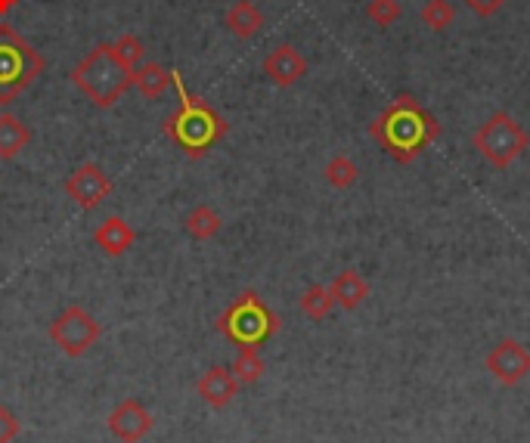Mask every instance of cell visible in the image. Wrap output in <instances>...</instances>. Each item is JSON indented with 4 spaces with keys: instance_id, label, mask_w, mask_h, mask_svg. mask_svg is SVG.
<instances>
[{
    "instance_id": "obj_11",
    "label": "cell",
    "mask_w": 530,
    "mask_h": 443,
    "mask_svg": "<svg viewBox=\"0 0 530 443\" xmlns=\"http://www.w3.org/2000/svg\"><path fill=\"white\" fill-rule=\"evenodd\" d=\"M264 75L276 87H295L307 75V59L298 47L292 44H279L276 50L267 53L264 59Z\"/></svg>"
},
{
    "instance_id": "obj_7",
    "label": "cell",
    "mask_w": 530,
    "mask_h": 443,
    "mask_svg": "<svg viewBox=\"0 0 530 443\" xmlns=\"http://www.w3.org/2000/svg\"><path fill=\"white\" fill-rule=\"evenodd\" d=\"M100 335H103L100 323L93 320V316L84 307H78V304H69L50 323V341L66 357H84L90 347L100 341Z\"/></svg>"
},
{
    "instance_id": "obj_8",
    "label": "cell",
    "mask_w": 530,
    "mask_h": 443,
    "mask_svg": "<svg viewBox=\"0 0 530 443\" xmlns=\"http://www.w3.org/2000/svg\"><path fill=\"white\" fill-rule=\"evenodd\" d=\"M66 196L78 208L93 211V208H100L112 196V180L97 162H84L66 177Z\"/></svg>"
},
{
    "instance_id": "obj_18",
    "label": "cell",
    "mask_w": 530,
    "mask_h": 443,
    "mask_svg": "<svg viewBox=\"0 0 530 443\" xmlns=\"http://www.w3.org/2000/svg\"><path fill=\"white\" fill-rule=\"evenodd\" d=\"M183 227H186V233H190L193 239L208 242V239H214L217 233H221L224 220H221V214H217L214 208H208V205H196L190 214H186Z\"/></svg>"
},
{
    "instance_id": "obj_23",
    "label": "cell",
    "mask_w": 530,
    "mask_h": 443,
    "mask_svg": "<svg viewBox=\"0 0 530 443\" xmlns=\"http://www.w3.org/2000/svg\"><path fill=\"white\" fill-rule=\"evenodd\" d=\"M112 50H115V56H118L131 72L140 66V62H146V47H143V41H140L137 35H118V38L112 41Z\"/></svg>"
},
{
    "instance_id": "obj_9",
    "label": "cell",
    "mask_w": 530,
    "mask_h": 443,
    "mask_svg": "<svg viewBox=\"0 0 530 443\" xmlns=\"http://www.w3.org/2000/svg\"><path fill=\"white\" fill-rule=\"evenodd\" d=\"M484 366H487V372L496 378V382L512 388V385L524 382V378L530 375V351H527L521 341L506 338V341H500L487 354Z\"/></svg>"
},
{
    "instance_id": "obj_27",
    "label": "cell",
    "mask_w": 530,
    "mask_h": 443,
    "mask_svg": "<svg viewBox=\"0 0 530 443\" xmlns=\"http://www.w3.org/2000/svg\"><path fill=\"white\" fill-rule=\"evenodd\" d=\"M16 4H19V0H0V16H7Z\"/></svg>"
},
{
    "instance_id": "obj_12",
    "label": "cell",
    "mask_w": 530,
    "mask_h": 443,
    "mask_svg": "<svg viewBox=\"0 0 530 443\" xmlns=\"http://www.w3.org/2000/svg\"><path fill=\"white\" fill-rule=\"evenodd\" d=\"M93 242L100 245L103 255H109V258H121L124 251H131V248H134V242H137V230H134L124 217L112 214V217H106L103 224L97 227V233H93Z\"/></svg>"
},
{
    "instance_id": "obj_26",
    "label": "cell",
    "mask_w": 530,
    "mask_h": 443,
    "mask_svg": "<svg viewBox=\"0 0 530 443\" xmlns=\"http://www.w3.org/2000/svg\"><path fill=\"white\" fill-rule=\"evenodd\" d=\"M462 4L469 7L475 16H481V19H490V16H496V13H500V10L509 4V0H462Z\"/></svg>"
},
{
    "instance_id": "obj_24",
    "label": "cell",
    "mask_w": 530,
    "mask_h": 443,
    "mask_svg": "<svg viewBox=\"0 0 530 443\" xmlns=\"http://www.w3.org/2000/svg\"><path fill=\"white\" fill-rule=\"evenodd\" d=\"M366 16H369L372 25L391 28L403 16V7H400V0H369V4H366Z\"/></svg>"
},
{
    "instance_id": "obj_13",
    "label": "cell",
    "mask_w": 530,
    "mask_h": 443,
    "mask_svg": "<svg viewBox=\"0 0 530 443\" xmlns=\"http://www.w3.org/2000/svg\"><path fill=\"white\" fill-rule=\"evenodd\" d=\"M199 397L214 406V409H224L227 403H233V397L239 394V382H236V375L224 366H211L202 378H199V385H196Z\"/></svg>"
},
{
    "instance_id": "obj_25",
    "label": "cell",
    "mask_w": 530,
    "mask_h": 443,
    "mask_svg": "<svg viewBox=\"0 0 530 443\" xmlns=\"http://www.w3.org/2000/svg\"><path fill=\"white\" fill-rule=\"evenodd\" d=\"M19 431H22L19 419L10 413L7 406H0V443H13L19 437Z\"/></svg>"
},
{
    "instance_id": "obj_1",
    "label": "cell",
    "mask_w": 530,
    "mask_h": 443,
    "mask_svg": "<svg viewBox=\"0 0 530 443\" xmlns=\"http://www.w3.org/2000/svg\"><path fill=\"white\" fill-rule=\"evenodd\" d=\"M369 137L376 140L397 165H413L416 158L441 137V124L416 97L400 93L369 124Z\"/></svg>"
},
{
    "instance_id": "obj_21",
    "label": "cell",
    "mask_w": 530,
    "mask_h": 443,
    "mask_svg": "<svg viewBox=\"0 0 530 443\" xmlns=\"http://www.w3.org/2000/svg\"><path fill=\"white\" fill-rule=\"evenodd\" d=\"M323 174H326L329 186H335V189H351V186L360 180V168L354 165V158H348V155H335V158H329Z\"/></svg>"
},
{
    "instance_id": "obj_14",
    "label": "cell",
    "mask_w": 530,
    "mask_h": 443,
    "mask_svg": "<svg viewBox=\"0 0 530 443\" xmlns=\"http://www.w3.org/2000/svg\"><path fill=\"white\" fill-rule=\"evenodd\" d=\"M335 304L341 310H357L366 298H369V282L357 273V270H341L335 279H332V286H329Z\"/></svg>"
},
{
    "instance_id": "obj_20",
    "label": "cell",
    "mask_w": 530,
    "mask_h": 443,
    "mask_svg": "<svg viewBox=\"0 0 530 443\" xmlns=\"http://www.w3.org/2000/svg\"><path fill=\"white\" fill-rule=\"evenodd\" d=\"M335 307V298L329 292V286H310L304 295H301V313L307 316V320H326V316L332 313Z\"/></svg>"
},
{
    "instance_id": "obj_2",
    "label": "cell",
    "mask_w": 530,
    "mask_h": 443,
    "mask_svg": "<svg viewBox=\"0 0 530 443\" xmlns=\"http://www.w3.org/2000/svg\"><path fill=\"white\" fill-rule=\"evenodd\" d=\"M171 84L180 97V106L174 115H168L165 121V134L190 155V158H202L211 152V146H217L227 137V121L217 115V109H211L205 100L193 97L190 90H186L180 72H171Z\"/></svg>"
},
{
    "instance_id": "obj_22",
    "label": "cell",
    "mask_w": 530,
    "mask_h": 443,
    "mask_svg": "<svg viewBox=\"0 0 530 443\" xmlns=\"http://www.w3.org/2000/svg\"><path fill=\"white\" fill-rule=\"evenodd\" d=\"M419 19L428 31H447L456 19V10H453L450 0H425Z\"/></svg>"
},
{
    "instance_id": "obj_19",
    "label": "cell",
    "mask_w": 530,
    "mask_h": 443,
    "mask_svg": "<svg viewBox=\"0 0 530 443\" xmlns=\"http://www.w3.org/2000/svg\"><path fill=\"white\" fill-rule=\"evenodd\" d=\"M230 372L236 375L239 385H255V382H261L264 360H261V354H258V347H239V354H236Z\"/></svg>"
},
{
    "instance_id": "obj_16",
    "label": "cell",
    "mask_w": 530,
    "mask_h": 443,
    "mask_svg": "<svg viewBox=\"0 0 530 443\" xmlns=\"http://www.w3.org/2000/svg\"><path fill=\"white\" fill-rule=\"evenodd\" d=\"M131 87H137L146 100H159L171 87V69H165L162 62H140L131 72Z\"/></svg>"
},
{
    "instance_id": "obj_10",
    "label": "cell",
    "mask_w": 530,
    "mask_h": 443,
    "mask_svg": "<svg viewBox=\"0 0 530 443\" xmlns=\"http://www.w3.org/2000/svg\"><path fill=\"white\" fill-rule=\"evenodd\" d=\"M106 425L121 443H140L152 431V416L140 400H124L109 413Z\"/></svg>"
},
{
    "instance_id": "obj_4",
    "label": "cell",
    "mask_w": 530,
    "mask_h": 443,
    "mask_svg": "<svg viewBox=\"0 0 530 443\" xmlns=\"http://www.w3.org/2000/svg\"><path fill=\"white\" fill-rule=\"evenodd\" d=\"M41 75L44 56L13 25L0 22V106L16 103L19 93H25Z\"/></svg>"
},
{
    "instance_id": "obj_6",
    "label": "cell",
    "mask_w": 530,
    "mask_h": 443,
    "mask_svg": "<svg viewBox=\"0 0 530 443\" xmlns=\"http://www.w3.org/2000/svg\"><path fill=\"white\" fill-rule=\"evenodd\" d=\"M472 146L496 171H506L530 149V134L509 112H493L472 137Z\"/></svg>"
},
{
    "instance_id": "obj_15",
    "label": "cell",
    "mask_w": 530,
    "mask_h": 443,
    "mask_svg": "<svg viewBox=\"0 0 530 443\" xmlns=\"http://www.w3.org/2000/svg\"><path fill=\"white\" fill-rule=\"evenodd\" d=\"M227 28L239 41H252L255 35H261L264 13L258 10V4H252V0H236V4L227 10Z\"/></svg>"
},
{
    "instance_id": "obj_5",
    "label": "cell",
    "mask_w": 530,
    "mask_h": 443,
    "mask_svg": "<svg viewBox=\"0 0 530 443\" xmlns=\"http://www.w3.org/2000/svg\"><path fill=\"white\" fill-rule=\"evenodd\" d=\"M217 329H221V335L230 338L236 347H258L279 332V316L255 292H242L221 313Z\"/></svg>"
},
{
    "instance_id": "obj_17",
    "label": "cell",
    "mask_w": 530,
    "mask_h": 443,
    "mask_svg": "<svg viewBox=\"0 0 530 443\" xmlns=\"http://www.w3.org/2000/svg\"><path fill=\"white\" fill-rule=\"evenodd\" d=\"M28 143H31V131L25 124L13 112H0V162L19 158Z\"/></svg>"
},
{
    "instance_id": "obj_3",
    "label": "cell",
    "mask_w": 530,
    "mask_h": 443,
    "mask_svg": "<svg viewBox=\"0 0 530 443\" xmlns=\"http://www.w3.org/2000/svg\"><path fill=\"white\" fill-rule=\"evenodd\" d=\"M72 84L97 109H112L131 90V69L115 56L112 44H100L72 69Z\"/></svg>"
}]
</instances>
